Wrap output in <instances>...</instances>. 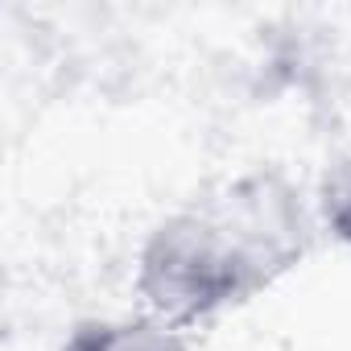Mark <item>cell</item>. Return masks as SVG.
<instances>
[{
  "label": "cell",
  "mask_w": 351,
  "mask_h": 351,
  "mask_svg": "<svg viewBox=\"0 0 351 351\" xmlns=\"http://www.w3.org/2000/svg\"><path fill=\"white\" fill-rule=\"evenodd\" d=\"M310 252V211L298 182L277 165H256L219 191L157 219L136 252V298L186 330L252 302Z\"/></svg>",
  "instance_id": "obj_1"
},
{
  "label": "cell",
  "mask_w": 351,
  "mask_h": 351,
  "mask_svg": "<svg viewBox=\"0 0 351 351\" xmlns=\"http://www.w3.org/2000/svg\"><path fill=\"white\" fill-rule=\"evenodd\" d=\"M62 351H186V343L173 326L145 314V318H87L66 335Z\"/></svg>",
  "instance_id": "obj_2"
},
{
  "label": "cell",
  "mask_w": 351,
  "mask_h": 351,
  "mask_svg": "<svg viewBox=\"0 0 351 351\" xmlns=\"http://www.w3.org/2000/svg\"><path fill=\"white\" fill-rule=\"evenodd\" d=\"M318 215L326 232L351 248V149L339 153L318 182Z\"/></svg>",
  "instance_id": "obj_3"
}]
</instances>
